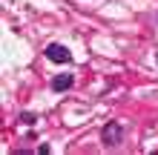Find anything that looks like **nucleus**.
<instances>
[{"label":"nucleus","instance_id":"f257e3e1","mask_svg":"<svg viewBox=\"0 0 158 155\" xmlns=\"http://www.w3.org/2000/svg\"><path fill=\"white\" fill-rule=\"evenodd\" d=\"M121 138H124V126L121 124H106L104 129H101V141H104V147H118Z\"/></svg>","mask_w":158,"mask_h":155},{"label":"nucleus","instance_id":"f03ea898","mask_svg":"<svg viewBox=\"0 0 158 155\" xmlns=\"http://www.w3.org/2000/svg\"><path fill=\"white\" fill-rule=\"evenodd\" d=\"M46 58H49L52 63H69L72 60V52L66 46H60V43H52V46L46 49Z\"/></svg>","mask_w":158,"mask_h":155},{"label":"nucleus","instance_id":"7ed1b4c3","mask_svg":"<svg viewBox=\"0 0 158 155\" xmlns=\"http://www.w3.org/2000/svg\"><path fill=\"white\" fill-rule=\"evenodd\" d=\"M69 86H72V75H58V78L52 80V89H55V92H63V89H69Z\"/></svg>","mask_w":158,"mask_h":155},{"label":"nucleus","instance_id":"20e7f679","mask_svg":"<svg viewBox=\"0 0 158 155\" xmlns=\"http://www.w3.org/2000/svg\"><path fill=\"white\" fill-rule=\"evenodd\" d=\"M35 121H38V118H35V115H32V112H26V115H23V124H29V126H32V124H35Z\"/></svg>","mask_w":158,"mask_h":155},{"label":"nucleus","instance_id":"39448f33","mask_svg":"<svg viewBox=\"0 0 158 155\" xmlns=\"http://www.w3.org/2000/svg\"><path fill=\"white\" fill-rule=\"evenodd\" d=\"M155 63H158V58H155Z\"/></svg>","mask_w":158,"mask_h":155}]
</instances>
